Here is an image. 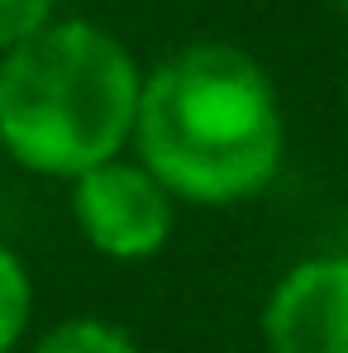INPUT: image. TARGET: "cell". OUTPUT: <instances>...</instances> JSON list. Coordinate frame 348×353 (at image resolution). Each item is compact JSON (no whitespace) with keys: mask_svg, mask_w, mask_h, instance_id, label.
Returning a JSON list of instances; mask_svg holds the SVG:
<instances>
[{"mask_svg":"<svg viewBox=\"0 0 348 353\" xmlns=\"http://www.w3.org/2000/svg\"><path fill=\"white\" fill-rule=\"evenodd\" d=\"M134 143L181 201H253L272 186L287 148L277 86L234 43H191L143 77Z\"/></svg>","mask_w":348,"mask_h":353,"instance_id":"obj_1","label":"cell"},{"mask_svg":"<svg viewBox=\"0 0 348 353\" xmlns=\"http://www.w3.org/2000/svg\"><path fill=\"white\" fill-rule=\"evenodd\" d=\"M143 77L110 29L53 19L0 53V143L43 176H67L119 158L134 139Z\"/></svg>","mask_w":348,"mask_h":353,"instance_id":"obj_2","label":"cell"},{"mask_svg":"<svg viewBox=\"0 0 348 353\" xmlns=\"http://www.w3.org/2000/svg\"><path fill=\"white\" fill-rule=\"evenodd\" d=\"M72 215L96 253L139 263L172 239V191L143 163L110 158L72 181Z\"/></svg>","mask_w":348,"mask_h":353,"instance_id":"obj_3","label":"cell"},{"mask_svg":"<svg viewBox=\"0 0 348 353\" xmlns=\"http://www.w3.org/2000/svg\"><path fill=\"white\" fill-rule=\"evenodd\" d=\"M267 353H348V253L291 268L263 305Z\"/></svg>","mask_w":348,"mask_h":353,"instance_id":"obj_4","label":"cell"},{"mask_svg":"<svg viewBox=\"0 0 348 353\" xmlns=\"http://www.w3.org/2000/svg\"><path fill=\"white\" fill-rule=\"evenodd\" d=\"M29 353H139V344L129 330H119L110 320L72 315V320L53 325L48 334H39V344Z\"/></svg>","mask_w":348,"mask_h":353,"instance_id":"obj_5","label":"cell"},{"mask_svg":"<svg viewBox=\"0 0 348 353\" xmlns=\"http://www.w3.org/2000/svg\"><path fill=\"white\" fill-rule=\"evenodd\" d=\"M29 315H34V282H29L19 253L0 239V353H10L24 339Z\"/></svg>","mask_w":348,"mask_h":353,"instance_id":"obj_6","label":"cell"},{"mask_svg":"<svg viewBox=\"0 0 348 353\" xmlns=\"http://www.w3.org/2000/svg\"><path fill=\"white\" fill-rule=\"evenodd\" d=\"M53 10H58V0H0V53L34 39L39 29H48Z\"/></svg>","mask_w":348,"mask_h":353,"instance_id":"obj_7","label":"cell"}]
</instances>
